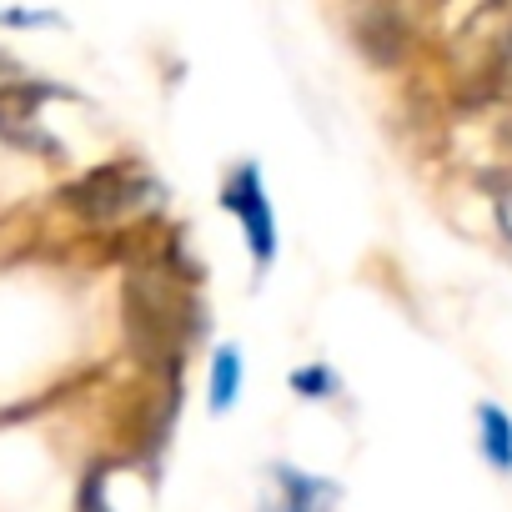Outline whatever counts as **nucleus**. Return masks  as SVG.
Here are the masks:
<instances>
[{
    "label": "nucleus",
    "mask_w": 512,
    "mask_h": 512,
    "mask_svg": "<svg viewBox=\"0 0 512 512\" xmlns=\"http://www.w3.org/2000/svg\"><path fill=\"white\" fill-rule=\"evenodd\" d=\"M277 492H282V507H277V512H317L322 482H312V477H302V472H282Z\"/></svg>",
    "instance_id": "7"
},
{
    "label": "nucleus",
    "mask_w": 512,
    "mask_h": 512,
    "mask_svg": "<svg viewBox=\"0 0 512 512\" xmlns=\"http://www.w3.org/2000/svg\"><path fill=\"white\" fill-rule=\"evenodd\" d=\"M186 317H191V297L186 287L166 272V267H141L126 282V322H131V342L146 352H166L186 337Z\"/></svg>",
    "instance_id": "1"
},
{
    "label": "nucleus",
    "mask_w": 512,
    "mask_h": 512,
    "mask_svg": "<svg viewBox=\"0 0 512 512\" xmlns=\"http://www.w3.org/2000/svg\"><path fill=\"white\" fill-rule=\"evenodd\" d=\"M492 206H497L502 236L512 241V171H507V176H492Z\"/></svg>",
    "instance_id": "8"
},
{
    "label": "nucleus",
    "mask_w": 512,
    "mask_h": 512,
    "mask_svg": "<svg viewBox=\"0 0 512 512\" xmlns=\"http://www.w3.org/2000/svg\"><path fill=\"white\" fill-rule=\"evenodd\" d=\"M221 206L246 226L251 262H256V272H262V267L272 262V251H277V221H272V206H267V191H262V171H256V166H241V171L226 181Z\"/></svg>",
    "instance_id": "3"
},
{
    "label": "nucleus",
    "mask_w": 512,
    "mask_h": 512,
    "mask_svg": "<svg viewBox=\"0 0 512 512\" xmlns=\"http://www.w3.org/2000/svg\"><path fill=\"white\" fill-rule=\"evenodd\" d=\"M292 387H297V392H327V387H332V377H327V372H297V377H292Z\"/></svg>",
    "instance_id": "9"
},
{
    "label": "nucleus",
    "mask_w": 512,
    "mask_h": 512,
    "mask_svg": "<svg viewBox=\"0 0 512 512\" xmlns=\"http://www.w3.org/2000/svg\"><path fill=\"white\" fill-rule=\"evenodd\" d=\"M236 392H241V352L236 347H221L216 362H211V407L226 412L236 402Z\"/></svg>",
    "instance_id": "6"
},
{
    "label": "nucleus",
    "mask_w": 512,
    "mask_h": 512,
    "mask_svg": "<svg viewBox=\"0 0 512 512\" xmlns=\"http://www.w3.org/2000/svg\"><path fill=\"white\" fill-rule=\"evenodd\" d=\"M477 427H482V452H487V462H492L497 472H512V422H507V412L487 402V407L477 412Z\"/></svg>",
    "instance_id": "5"
},
{
    "label": "nucleus",
    "mask_w": 512,
    "mask_h": 512,
    "mask_svg": "<svg viewBox=\"0 0 512 512\" xmlns=\"http://www.w3.org/2000/svg\"><path fill=\"white\" fill-rule=\"evenodd\" d=\"M156 191L161 186L151 181L146 166H136V161H106V166H91L86 176H76L61 191V201L76 216H86V221H126L141 206H151Z\"/></svg>",
    "instance_id": "2"
},
{
    "label": "nucleus",
    "mask_w": 512,
    "mask_h": 512,
    "mask_svg": "<svg viewBox=\"0 0 512 512\" xmlns=\"http://www.w3.org/2000/svg\"><path fill=\"white\" fill-rule=\"evenodd\" d=\"M46 96H51V86H26V81H6V86H0V136L26 146V151L56 156V141L36 121V111H41Z\"/></svg>",
    "instance_id": "4"
}]
</instances>
